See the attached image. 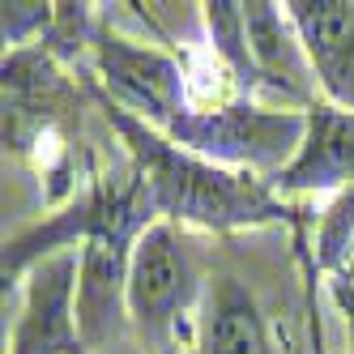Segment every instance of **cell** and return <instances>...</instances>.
Returning <instances> with one entry per match:
<instances>
[{
  "mask_svg": "<svg viewBox=\"0 0 354 354\" xmlns=\"http://www.w3.org/2000/svg\"><path fill=\"white\" fill-rule=\"evenodd\" d=\"M90 52H94V68H98V82H103V94L111 103H120L124 111H133L137 120H145L149 129L167 133L188 111L180 60L158 52V47H141L133 39L115 35L107 13H98Z\"/></svg>",
  "mask_w": 354,
  "mask_h": 354,
  "instance_id": "obj_5",
  "label": "cell"
},
{
  "mask_svg": "<svg viewBox=\"0 0 354 354\" xmlns=\"http://www.w3.org/2000/svg\"><path fill=\"white\" fill-rule=\"evenodd\" d=\"M205 354H269V333L243 282L222 277L205 312Z\"/></svg>",
  "mask_w": 354,
  "mask_h": 354,
  "instance_id": "obj_11",
  "label": "cell"
},
{
  "mask_svg": "<svg viewBox=\"0 0 354 354\" xmlns=\"http://www.w3.org/2000/svg\"><path fill=\"white\" fill-rule=\"evenodd\" d=\"M90 94L103 107L107 124L120 133L124 149H129V162L141 171L158 222H192V226H205V231H218V235L243 231V226L282 222L295 231V239L303 235V226H308L303 209L286 205L269 188V180L248 175V171H226V167H214L205 158L188 154L175 141H167L158 129H149L145 120H137L133 111L111 103L103 86L90 82Z\"/></svg>",
  "mask_w": 354,
  "mask_h": 354,
  "instance_id": "obj_1",
  "label": "cell"
},
{
  "mask_svg": "<svg viewBox=\"0 0 354 354\" xmlns=\"http://www.w3.org/2000/svg\"><path fill=\"white\" fill-rule=\"evenodd\" d=\"M154 222H158V214H154L149 192H145L141 171L133 162H120L107 175H94L90 188L73 201L68 209H60L47 222L30 226V231L5 239V261H0L5 290L21 273H30L39 261L56 257V252H68L73 243L107 239L115 248H133Z\"/></svg>",
  "mask_w": 354,
  "mask_h": 354,
  "instance_id": "obj_2",
  "label": "cell"
},
{
  "mask_svg": "<svg viewBox=\"0 0 354 354\" xmlns=\"http://www.w3.org/2000/svg\"><path fill=\"white\" fill-rule=\"evenodd\" d=\"M295 252L299 261L316 269V273H328V277H354V188L337 192L333 205H328L312 231V243L308 239H295Z\"/></svg>",
  "mask_w": 354,
  "mask_h": 354,
  "instance_id": "obj_12",
  "label": "cell"
},
{
  "mask_svg": "<svg viewBox=\"0 0 354 354\" xmlns=\"http://www.w3.org/2000/svg\"><path fill=\"white\" fill-rule=\"evenodd\" d=\"M243 26H248V52L257 64L261 90L282 94L286 103L312 111L316 107V73L303 52V39L286 5H269V0H252L243 5Z\"/></svg>",
  "mask_w": 354,
  "mask_h": 354,
  "instance_id": "obj_7",
  "label": "cell"
},
{
  "mask_svg": "<svg viewBox=\"0 0 354 354\" xmlns=\"http://www.w3.org/2000/svg\"><path fill=\"white\" fill-rule=\"evenodd\" d=\"M162 137L214 167L277 180L308 141V111H269L252 98H235L205 111L188 107Z\"/></svg>",
  "mask_w": 354,
  "mask_h": 354,
  "instance_id": "obj_3",
  "label": "cell"
},
{
  "mask_svg": "<svg viewBox=\"0 0 354 354\" xmlns=\"http://www.w3.org/2000/svg\"><path fill=\"white\" fill-rule=\"evenodd\" d=\"M56 17V5H21V0H5V13H0V21H5V43L17 47H30V39L47 35V26H52Z\"/></svg>",
  "mask_w": 354,
  "mask_h": 354,
  "instance_id": "obj_14",
  "label": "cell"
},
{
  "mask_svg": "<svg viewBox=\"0 0 354 354\" xmlns=\"http://www.w3.org/2000/svg\"><path fill=\"white\" fill-rule=\"evenodd\" d=\"M196 295V265L192 252L180 239L175 222H154L133 243L129 257V312L133 328L154 342L158 354H175V333Z\"/></svg>",
  "mask_w": 354,
  "mask_h": 354,
  "instance_id": "obj_4",
  "label": "cell"
},
{
  "mask_svg": "<svg viewBox=\"0 0 354 354\" xmlns=\"http://www.w3.org/2000/svg\"><path fill=\"white\" fill-rule=\"evenodd\" d=\"M201 13H205V30H209V43H214V56L235 77V90L243 98L252 90H261L257 64H252V52H248L243 5H239V0H209V5H201Z\"/></svg>",
  "mask_w": 354,
  "mask_h": 354,
  "instance_id": "obj_13",
  "label": "cell"
},
{
  "mask_svg": "<svg viewBox=\"0 0 354 354\" xmlns=\"http://www.w3.org/2000/svg\"><path fill=\"white\" fill-rule=\"evenodd\" d=\"M333 295L346 312V324H350V354H354V277H333Z\"/></svg>",
  "mask_w": 354,
  "mask_h": 354,
  "instance_id": "obj_15",
  "label": "cell"
},
{
  "mask_svg": "<svg viewBox=\"0 0 354 354\" xmlns=\"http://www.w3.org/2000/svg\"><path fill=\"white\" fill-rule=\"evenodd\" d=\"M316 86L333 107L354 115V0H290L286 5Z\"/></svg>",
  "mask_w": 354,
  "mask_h": 354,
  "instance_id": "obj_8",
  "label": "cell"
},
{
  "mask_svg": "<svg viewBox=\"0 0 354 354\" xmlns=\"http://www.w3.org/2000/svg\"><path fill=\"white\" fill-rule=\"evenodd\" d=\"M277 196H303V192H346L354 188V115L316 103L308 111V141L299 158L269 180Z\"/></svg>",
  "mask_w": 354,
  "mask_h": 354,
  "instance_id": "obj_10",
  "label": "cell"
},
{
  "mask_svg": "<svg viewBox=\"0 0 354 354\" xmlns=\"http://www.w3.org/2000/svg\"><path fill=\"white\" fill-rule=\"evenodd\" d=\"M82 248L56 252L26 273V303L9 354H86L77 333Z\"/></svg>",
  "mask_w": 354,
  "mask_h": 354,
  "instance_id": "obj_6",
  "label": "cell"
},
{
  "mask_svg": "<svg viewBox=\"0 0 354 354\" xmlns=\"http://www.w3.org/2000/svg\"><path fill=\"white\" fill-rule=\"evenodd\" d=\"M129 257L133 248H115L107 239L82 243V277H77V333L86 354L107 350L133 324L129 312Z\"/></svg>",
  "mask_w": 354,
  "mask_h": 354,
  "instance_id": "obj_9",
  "label": "cell"
}]
</instances>
